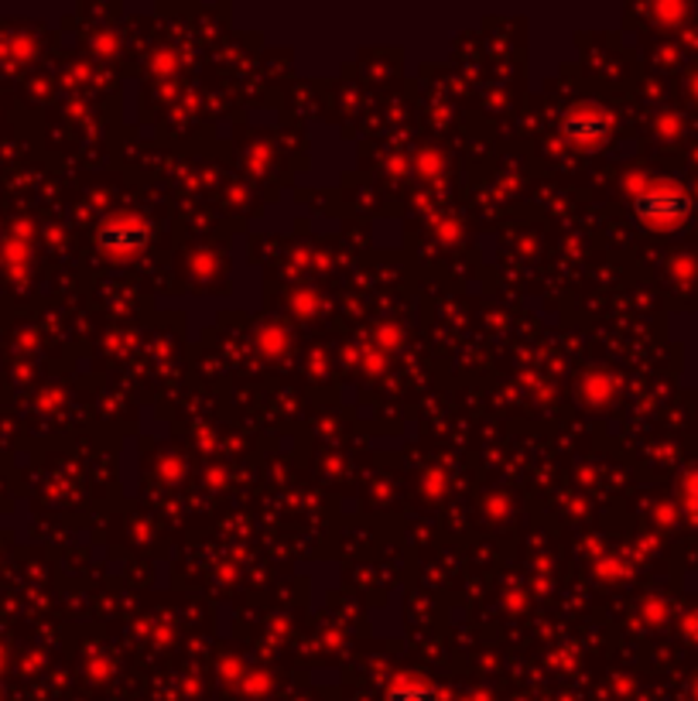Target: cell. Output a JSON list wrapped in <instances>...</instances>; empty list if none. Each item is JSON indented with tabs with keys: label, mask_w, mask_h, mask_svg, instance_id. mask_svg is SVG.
<instances>
[{
	"label": "cell",
	"mask_w": 698,
	"mask_h": 701,
	"mask_svg": "<svg viewBox=\"0 0 698 701\" xmlns=\"http://www.w3.org/2000/svg\"><path fill=\"white\" fill-rule=\"evenodd\" d=\"M691 195L678 186H650L634 199V216L647 226H678L691 216Z\"/></svg>",
	"instance_id": "obj_1"
},
{
	"label": "cell",
	"mask_w": 698,
	"mask_h": 701,
	"mask_svg": "<svg viewBox=\"0 0 698 701\" xmlns=\"http://www.w3.org/2000/svg\"><path fill=\"white\" fill-rule=\"evenodd\" d=\"M561 130L579 148H599L613 133V117L610 110H602L596 103H579L561 117Z\"/></svg>",
	"instance_id": "obj_2"
},
{
	"label": "cell",
	"mask_w": 698,
	"mask_h": 701,
	"mask_svg": "<svg viewBox=\"0 0 698 701\" xmlns=\"http://www.w3.org/2000/svg\"><path fill=\"white\" fill-rule=\"evenodd\" d=\"M148 240H151V226L138 216H117L100 230V246L110 254H117V257L141 254Z\"/></svg>",
	"instance_id": "obj_3"
},
{
	"label": "cell",
	"mask_w": 698,
	"mask_h": 701,
	"mask_svg": "<svg viewBox=\"0 0 698 701\" xmlns=\"http://www.w3.org/2000/svg\"><path fill=\"white\" fill-rule=\"evenodd\" d=\"M388 701H435V691L421 681H397L388 691Z\"/></svg>",
	"instance_id": "obj_4"
}]
</instances>
